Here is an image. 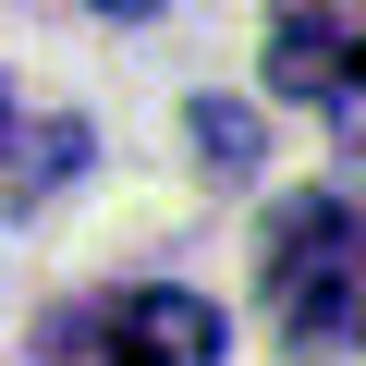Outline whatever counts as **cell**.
Returning <instances> with one entry per match:
<instances>
[{"label": "cell", "mask_w": 366, "mask_h": 366, "mask_svg": "<svg viewBox=\"0 0 366 366\" xmlns=\"http://www.w3.org/2000/svg\"><path fill=\"white\" fill-rule=\"evenodd\" d=\"M220 305L208 293H171V281H134V293H98L49 330L37 366H220Z\"/></svg>", "instance_id": "obj_2"}, {"label": "cell", "mask_w": 366, "mask_h": 366, "mask_svg": "<svg viewBox=\"0 0 366 366\" xmlns=\"http://www.w3.org/2000/svg\"><path fill=\"white\" fill-rule=\"evenodd\" d=\"M269 317L293 354L354 342V196H293L269 220Z\"/></svg>", "instance_id": "obj_1"}, {"label": "cell", "mask_w": 366, "mask_h": 366, "mask_svg": "<svg viewBox=\"0 0 366 366\" xmlns=\"http://www.w3.org/2000/svg\"><path fill=\"white\" fill-rule=\"evenodd\" d=\"M74 171H86V122L74 110H25V86L0 74V220L37 208V196H61Z\"/></svg>", "instance_id": "obj_4"}, {"label": "cell", "mask_w": 366, "mask_h": 366, "mask_svg": "<svg viewBox=\"0 0 366 366\" xmlns=\"http://www.w3.org/2000/svg\"><path fill=\"white\" fill-rule=\"evenodd\" d=\"M269 98H317L354 134V0H269Z\"/></svg>", "instance_id": "obj_3"}, {"label": "cell", "mask_w": 366, "mask_h": 366, "mask_svg": "<svg viewBox=\"0 0 366 366\" xmlns=\"http://www.w3.org/2000/svg\"><path fill=\"white\" fill-rule=\"evenodd\" d=\"M86 13H110V25H134V13H159V0H86Z\"/></svg>", "instance_id": "obj_6"}, {"label": "cell", "mask_w": 366, "mask_h": 366, "mask_svg": "<svg viewBox=\"0 0 366 366\" xmlns=\"http://www.w3.org/2000/svg\"><path fill=\"white\" fill-rule=\"evenodd\" d=\"M196 147H208V171H220V183H244V171H257V110L196 98Z\"/></svg>", "instance_id": "obj_5"}]
</instances>
